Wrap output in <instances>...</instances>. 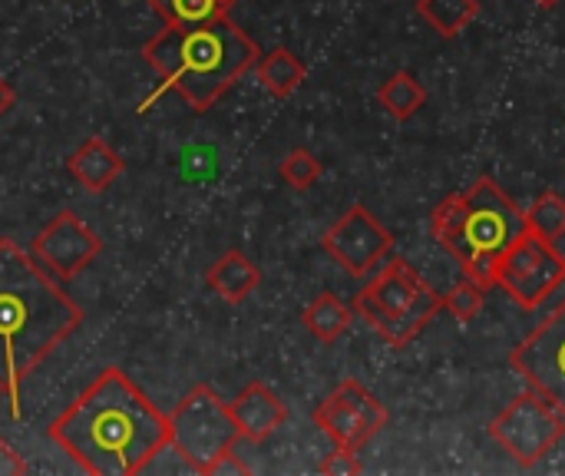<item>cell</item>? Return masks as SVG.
Instances as JSON below:
<instances>
[{
    "label": "cell",
    "mask_w": 565,
    "mask_h": 476,
    "mask_svg": "<svg viewBox=\"0 0 565 476\" xmlns=\"http://www.w3.org/2000/svg\"><path fill=\"white\" fill-rule=\"evenodd\" d=\"M351 318H354V308H348L338 295L331 292H321L301 315L305 328L321 341V345H334L348 328H351Z\"/></svg>",
    "instance_id": "cell-17"
},
{
    "label": "cell",
    "mask_w": 565,
    "mask_h": 476,
    "mask_svg": "<svg viewBox=\"0 0 565 476\" xmlns=\"http://www.w3.org/2000/svg\"><path fill=\"white\" fill-rule=\"evenodd\" d=\"M377 103L397 119V123H407L411 116L420 113V106L427 103V89L417 76L411 73H394L381 89H377Z\"/></svg>",
    "instance_id": "cell-19"
},
{
    "label": "cell",
    "mask_w": 565,
    "mask_h": 476,
    "mask_svg": "<svg viewBox=\"0 0 565 476\" xmlns=\"http://www.w3.org/2000/svg\"><path fill=\"white\" fill-rule=\"evenodd\" d=\"M46 437L86 474L132 476L169 447V414L119 368H106L53 417Z\"/></svg>",
    "instance_id": "cell-1"
},
{
    "label": "cell",
    "mask_w": 565,
    "mask_h": 476,
    "mask_svg": "<svg viewBox=\"0 0 565 476\" xmlns=\"http://www.w3.org/2000/svg\"><path fill=\"white\" fill-rule=\"evenodd\" d=\"M526 229V212L487 176L467 192L447 195L430 219L434 239L460 262L463 275L483 288L493 285L500 255Z\"/></svg>",
    "instance_id": "cell-4"
},
{
    "label": "cell",
    "mask_w": 565,
    "mask_h": 476,
    "mask_svg": "<svg viewBox=\"0 0 565 476\" xmlns=\"http://www.w3.org/2000/svg\"><path fill=\"white\" fill-rule=\"evenodd\" d=\"M364 470L361 461H358V451H348V447H334L321 464H318V474L328 476H358Z\"/></svg>",
    "instance_id": "cell-24"
},
{
    "label": "cell",
    "mask_w": 565,
    "mask_h": 476,
    "mask_svg": "<svg viewBox=\"0 0 565 476\" xmlns=\"http://www.w3.org/2000/svg\"><path fill=\"white\" fill-rule=\"evenodd\" d=\"M440 308L444 298L404 258L387 262V268L354 298V311L391 348H407Z\"/></svg>",
    "instance_id": "cell-5"
},
{
    "label": "cell",
    "mask_w": 565,
    "mask_h": 476,
    "mask_svg": "<svg viewBox=\"0 0 565 476\" xmlns=\"http://www.w3.org/2000/svg\"><path fill=\"white\" fill-rule=\"evenodd\" d=\"M281 179H285L291 189H298V192L311 189V186L321 179V162H318V156L308 152V149H291V152L281 159Z\"/></svg>",
    "instance_id": "cell-22"
},
{
    "label": "cell",
    "mask_w": 565,
    "mask_h": 476,
    "mask_svg": "<svg viewBox=\"0 0 565 476\" xmlns=\"http://www.w3.org/2000/svg\"><path fill=\"white\" fill-rule=\"evenodd\" d=\"M70 176L86 189V192H106L119 176H122V156L103 142V139H86L73 156H70Z\"/></svg>",
    "instance_id": "cell-14"
},
{
    "label": "cell",
    "mask_w": 565,
    "mask_h": 476,
    "mask_svg": "<svg viewBox=\"0 0 565 476\" xmlns=\"http://www.w3.org/2000/svg\"><path fill=\"white\" fill-rule=\"evenodd\" d=\"M565 282V258L553 248V242L536 232H523L497 262L493 285H500L520 308H540Z\"/></svg>",
    "instance_id": "cell-8"
},
{
    "label": "cell",
    "mask_w": 565,
    "mask_h": 476,
    "mask_svg": "<svg viewBox=\"0 0 565 476\" xmlns=\"http://www.w3.org/2000/svg\"><path fill=\"white\" fill-rule=\"evenodd\" d=\"M513 371L565 417V302L510 355Z\"/></svg>",
    "instance_id": "cell-10"
},
{
    "label": "cell",
    "mask_w": 565,
    "mask_h": 476,
    "mask_svg": "<svg viewBox=\"0 0 565 476\" xmlns=\"http://www.w3.org/2000/svg\"><path fill=\"white\" fill-rule=\"evenodd\" d=\"M258 282H262L258 265H255L248 255L235 252V248L225 252V255L205 272V285H209L218 298H225L228 305L245 302V298L258 288Z\"/></svg>",
    "instance_id": "cell-15"
},
{
    "label": "cell",
    "mask_w": 565,
    "mask_h": 476,
    "mask_svg": "<svg viewBox=\"0 0 565 476\" xmlns=\"http://www.w3.org/2000/svg\"><path fill=\"white\" fill-rule=\"evenodd\" d=\"M215 474H248V464H242V461L235 457V451H232V454L215 467Z\"/></svg>",
    "instance_id": "cell-26"
},
{
    "label": "cell",
    "mask_w": 565,
    "mask_h": 476,
    "mask_svg": "<svg viewBox=\"0 0 565 476\" xmlns=\"http://www.w3.org/2000/svg\"><path fill=\"white\" fill-rule=\"evenodd\" d=\"M417 13L447 40L460 36L480 13V0H417Z\"/></svg>",
    "instance_id": "cell-18"
},
{
    "label": "cell",
    "mask_w": 565,
    "mask_h": 476,
    "mask_svg": "<svg viewBox=\"0 0 565 476\" xmlns=\"http://www.w3.org/2000/svg\"><path fill=\"white\" fill-rule=\"evenodd\" d=\"M166 23H202L228 13L232 0H149Z\"/></svg>",
    "instance_id": "cell-20"
},
{
    "label": "cell",
    "mask_w": 565,
    "mask_h": 476,
    "mask_svg": "<svg viewBox=\"0 0 565 476\" xmlns=\"http://www.w3.org/2000/svg\"><path fill=\"white\" fill-rule=\"evenodd\" d=\"M238 441L242 434L232 408L209 384H195L169 414V447L195 474H215Z\"/></svg>",
    "instance_id": "cell-6"
},
{
    "label": "cell",
    "mask_w": 565,
    "mask_h": 476,
    "mask_svg": "<svg viewBox=\"0 0 565 476\" xmlns=\"http://www.w3.org/2000/svg\"><path fill=\"white\" fill-rule=\"evenodd\" d=\"M565 434V417L543 394L526 391L510 401L500 417L490 424V437L510 454V461L523 470L536 467Z\"/></svg>",
    "instance_id": "cell-7"
},
{
    "label": "cell",
    "mask_w": 565,
    "mask_h": 476,
    "mask_svg": "<svg viewBox=\"0 0 565 476\" xmlns=\"http://www.w3.org/2000/svg\"><path fill=\"white\" fill-rule=\"evenodd\" d=\"M311 421L331 437L334 447L361 451L387 427L391 414L361 381L348 378L311 411Z\"/></svg>",
    "instance_id": "cell-9"
},
{
    "label": "cell",
    "mask_w": 565,
    "mask_h": 476,
    "mask_svg": "<svg viewBox=\"0 0 565 476\" xmlns=\"http://www.w3.org/2000/svg\"><path fill=\"white\" fill-rule=\"evenodd\" d=\"M255 73H258V83L278 99H288L308 76L305 63L288 46H275V50L262 53L255 63Z\"/></svg>",
    "instance_id": "cell-16"
},
{
    "label": "cell",
    "mask_w": 565,
    "mask_h": 476,
    "mask_svg": "<svg viewBox=\"0 0 565 476\" xmlns=\"http://www.w3.org/2000/svg\"><path fill=\"white\" fill-rule=\"evenodd\" d=\"M26 470H30V467H26V461H23L10 444L0 437V476H23Z\"/></svg>",
    "instance_id": "cell-25"
},
{
    "label": "cell",
    "mask_w": 565,
    "mask_h": 476,
    "mask_svg": "<svg viewBox=\"0 0 565 476\" xmlns=\"http://www.w3.org/2000/svg\"><path fill=\"white\" fill-rule=\"evenodd\" d=\"M444 308L460 321H473L483 308V285H477L473 278H463L450 295H444Z\"/></svg>",
    "instance_id": "cell-23"
},
{
    "label": "cell",
    "mask_w": 565,
    "mask_h": 476,
    "mask_svg": "<svg viewBox=\"0 0 565 476\" xmlns=\"http://www.w3.org/2000/svg\"><path fill=\"white\" fill-rule=\"evenodd\" d=\"M324 252L354 278L367 275L394 245V235L364 205H351L321 239Z\"/></svg>",
    "instance_id": "cell-12"
},
{
    "label": "cell",
    "mask_w": 565,
    "mask_h": 476,
    "mask_svg": "<svg viewBox=\"0 0 565 476\" xmlns=\"http://www.w3.org/2000/svg\"><path fill=\"white\" fill-rule=\"evenodd\" d=\"M13 103H17V93H13V86H10L7 80H0V116H3V113L13 106Z\"/></svg>",
    "instance_id": "cell-27"
},
{
    "label": "cell",
    "mask_w": 565,
    "mask_h": 476,
    "mask_svg": "<svg viewBox=\"0 0 565 476\" xmlns=\"http://www.w3.org/2000/svg\"><path fill=\"white\" fill-rule=\"evenodd\" d=\"M83 325L79 305L30 252L0 239V394L20 421L23 381Z\"/></svg>",
    "instance_id": "cell-2"
},
{
    "label": "cell",
    "mask_w": 565,
    "mask_h": 476,
    "mask_svg": "<svg viewBox=\"0 0 565 476\" xmlns=\"http://www.w3.org/2000/svg\"><path fill=\"white\" fill-rule=\"evenodd\" d=\"M526 225H530V232H536V235H540V239H546V242L563 239L565 235L563 195H556V192H543V195L530 205V212H526Z\"/></svg>",
    "instance_id": "cell-21"
},
{
    "label": "cell",
    "mask_w": 565,
    "mask_h": 476,
    "mask_svg": "<svg viewBox=\"0 0 565 476\" xmlns=\"http://www.w3.org/2000/svg\"><path fill=\"white\" fill-rule=\"evenodd\" d=\"M103 242L99 235L70 209L56 212L30 242V255L56 278V282H70L76 278L96 255H99Z\"/></svg>",
    "instance_id": "cell-11"
},
{
    "label": "cell",
    "mask_w": 565,
    "mask_h": 476,
    "mask_svg": "<svg viewBox=\"0 0 565 476\" xmlns=\"http://www.w3.org/2000/svg\"><path fill=\"white\" fill-rule=\"evenodd\" d=\"M258 43L228 13L202 23H166L142 46V60L156 70L159 86L142 99L139 113L162 93H175L195 113H205L258 63Z\"/></svg>",
    "instance_id": "cell-3"
},
{
    "label": "cell",
    "mask_w": 565,
    "mask_h": 476,
    "mask_svg": "<svg viewBox=\"0 0 565 476\" xmlns=\"http://www.w3.org/2000/svg\"><path fill=\"white\" fill-rule=\"evenodd\" d=\"M536 3H540V7H556L559 0H536Z\"/></svg>",
    "instance_id": "cell-28"
},
{
    "label": "cell",
    "mask_w": 565,
    "mask_h": 476,
    "mask_svg": "<svg viewBox=\"0 0 565 476\" xmlns=\"http://www.w3.org/2000/svg\"><path fill=\"white\" fill-rule=\"evenodd\" d=\"M228 408H232V417L238 424V434L245 441H252V444L268 441L288 421L285 401L268 384H262V381H252L248 388H242L238 398Z\"/></svg>",
    "instance_id": "cell-13"
}]
</instances>
